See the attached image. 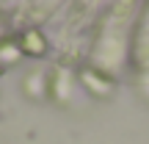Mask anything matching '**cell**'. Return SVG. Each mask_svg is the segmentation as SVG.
Masks as SVG:
<instances>
[{"instance_id":"6da1fadb","label":"cell","mask_w":149,"mask_h":144,"mask_svg":"<svg viewBox=\"0 0 149 144\" xmlns=\"http://www.w3.org/2000/svg\"><path fill=\"white\" fill-rule=\"evenodd\" d=\"M39 33H25L22 36V47L28 50V53H33V55H42L44 53V42L42 39H36Z\"/></svg>"}]
</instances>
